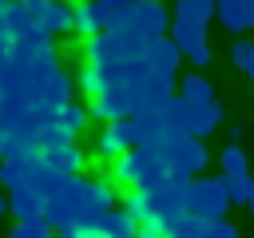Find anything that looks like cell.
Returning <instances> with one entry per match:
<instances>
[{
    "mask_svg": "<svg viewBox=\"0 0 254 238\" xmlns=\"http://www.w3.org/2000/svg\"><path fill=\"white\" fill-rule=\"evenodd\" d=\"M246 206H250V210H254V194H250V202H246Z\"/></svg>",
    "mask_w": 254,
    "mask_h": 238,
    "instance_id": "31",
    "label": "cell"
},
{
    "mask_svg": "<svg viewBox=\"0 0 254 238\" xmlns=\"http://www.w3.org/2000/svg\"><path fill=\"white\" fill-rule=\"evenodd\" d=\"M167 175H175L171 171V163H167V155H163V147L159 143H143V147H131L127 155H119L115 163H111V182H119V186H147V182H155V178H167Z\"/></svg>",
    "mask_w": 254,
    "mask_h": 238,
    "instance_id": "2",
    "label": "cell"
},
{
    "mask_svg": "<svg viewBox=\"0 0 254 238\" xmlns=\"http://www.w3.org/2000/svg\"><path fill=\"white\" fill-rule=\"evenodd\" d=\"M131 147H139V127H135V115L131 119H111V123H103V131H99V139H95V155L99 159H119V155H127Z\"/></svg>",
    "mask_w": 254,
    "mask_h": 238,
    "instance_id": "7",
    "label": "cell"
},
{
    "mask_svg": "<svg viewBox=\"0 0 254 238\" xmlns=\"http://www.w3.org/2000/svg\"><path fill=\"white\" fill-rule=\"evenodd\" d=\"M179 95H183L187 103H210V99H214V83H210L202 71H190V75L179 79Z\"/></svg>",
    "mask_w": 254,
    "mask_h": 238,
    "instance_id": "15",
    "label": "cell"
},
{
    "mask_svg": "<svg viewBox=\"0 0 254 238\" xmlns=\"http://www.w3.org/2000/svg\"><path fill=\"white\" fill-rule=\"evenodd\" d=\"M103 4H111V8H115V12H123V8H135V4H139V0H103Z\"/></svg>",
    "mask_w": 254,
    "mask_h": 238,
    "instance_id": "26",
    "label": "cell"
},
{
    "mask_svg": "<svg viewBox=\"0 0 254 238\" xmlns=\"http://www.w3.org/2000/svg\"><path fill=\"white\" fill-rule=\"evenodd\" d=\"M103 230H107L111 238H135V234H139V222H135L123 206H115V210L103 218Z\"/></svg>",
    "mask_w": 254,
    "mask_h": 238,
    "instance_id": "16",
    "label": "cell"
},
{
    "mask_svg": "<svg viewBox=\"0 0 254 238\" xmlns=\"http://www.w3.org/2000/svg\"><path fill=\"white\" fill-rule=\"evenodd\" d=\"M159 147H163V155H167V163H171L175 175L194 178V175H206V167H210V151H206V143L194 139L190 131H171Z\"/></svg>",
    "mask_w": 254,
    "mask_h": 238,
    "instance_id": "5",
    "label": "cell"
},
{
    "mask_svg": "<svg viewBox=\"0 0 254 238\" xmlns=\"http://www.w3.org/2000/svg\"><path fill=\"white\" fill-rule=\"evenodd\" d=\"M83 210H87V226H99L115 210V186L107 178H83Z\"/></svg>",
    "mask_w": 254,
    "mask_h": 238,
    "instance_id": "9",
    "label": "cell"
},
{
    "mask_svg": "<svg viewBox=\"0 0 254 238\" xmlns=\"http://www.w3.org/2000/svg\"><path fill=\"white\" fill-rule=\"evenodd\" d=\"M75 238H111V234H107L103 222H99V226H83V230H75Z\"/></svg>",
    "mask_w": 254,
    "mask_h": 238,
    "instance_id": "24",
    "label": "cell"
},
{
    "mask_svg": "<svg viewBox=\"0 0 254 238\" xmlns=\"http://www.w3.org/2000/svg\"><path fill=\"white\" fill-rule=\"evenodd\" d=\"M87 119H91V107H87V103H67V107L60 111V123H64V131H67L71 139L87 127Z\"/></svg>",
    "mask_w": 254,
    "mask_h": 238,
    "instance_id": "18",
    "label": "cell"
},
{
    "mask_svg": "<svg viewBox=\"0 0 254 238\" xmlns=\"http://www.w3.org/2000/svg\"><path fill=\"white\" fill-rule=\"evenodd\" d=\"M246 75H250V83H254V63H250V71H246Z\"/></svg>",
    "mask_w": 254,
    "mask_h": 238,
    "instance_id": "30",
    "label": "cell"
},
{
    "mask_svg": "<svg viewBox=\"0 0 254 238\" xmlns=\"http://www.w3.org/2000/svg\"><path fill=\"white\" fill-rule=\"evenodd\" d=\"M71 4H79V0H71Z\"/></svg>",
    "mask_w": 254,
    "mask_h": 238,
    "instance_id": "32",
    "label": "cell"
},
{
    "mask_svg": "<svg viewBox=\"0 0 254 238\" xmlns=\"http://www.w3.org/2000/svg\"><path fill=\"white\" fill-rule=\"evenodd\" d=\"M171 24H175V16L167 12V4H163V0H139L135 8L115 12L111 32L139 36V40H159V36H171Z\"/></svg>",
    "mask_w": 254,
    "mask_h": 238,
    "instance_id": "3",
    "label": "cell"
},
{
    "mask_svg": "<svg viewBox=\"0 0 254 238\" xmlns=\"http://www.w3.org/2000/svg\"><path fill=\"white\" fill-rule=\"evenodd\" d=\"M4 214H8V194L0 190V218H4Z\"/></svg>",
    "mask_w": 254,
    "mask_h": 238,
    "instance_id": "27",
    "label": "cell"
},
{
    "mask_svg": "<svg viewBox=\"0 0 254 238\" xmlns=\"http://www.w3.org/2000/svg\"><path fill=\"white\" fill-rule=\"evenodd\" d=\"M187 182H190L187 175H167L147 186H131L123 210L135 222H163L175 234V226L187 218Z\"/></svg>",
    "mask_w": 254,
    "mask_h": 238,
    "instance_id": "1",
    "label": "cell"
},
{
    "mask_svg": "<svg viewBox=\"0 0 254 238\" xmlns=\"http://www.w3.org/2000/svg\"><path fill=\"white\" fill-rule=\"evenodd\" d=\"M230 60H234V67H238V71H250V63H254V44H250V40H234Z\"/></svg>",
    "mask_w": 254,
    "mask_h": 238,
    "instance_id": "22",
    "label": "cell"
},
{
    "mask_svg": "<svg viewBox=\"0 0 254 238\" xmlns=\"http://www.w3.org/2000/svg\"><path fill=\"white\" fill-rule=\"evenodd\" d=\"M8 147H12V131H8L4 123H0V159L8 155Z\"/></svg>",
    "mask_w": 254,
    "mask_h": 238,
    "instance_id": "25",
    "label": "cell"
},
{
    "mask_svg": "<svg viewBox=\"0 0 254 238\" xmlns=\"http://www.w3.org/2000/svg\"><path fill=\"white\" fill-rule=\"evenodd\" d=\"M20 238H56V226L44 218V214H32V218H20L16 222Z\"/></svg>",
    "mask_w": 254,
    "mask_h": 238,
    "instance_id": "19",
    "label": "cell"
},
{
    "mask_svg": "<svg viewBox=\"0 0 254 238\" xmlns=\"http://www.w3.org/2000/svg\"><path fill=\"white\" fill-rule=\"evenodd\" d=\"M190 107V135L194 139H206L210 131H218L222 123V103L210 99V103H187Z\"/></svg>",
    "mask_w": 254,
    "mask_h": 238,
    "instance_id": "12",
    "label": "cell"
},
{
    "mask_svg": "<svg viewBox=\"0 0 254 238\" xmlns=\"http://www.w3.org/2000/svg\"><path fill=\"white\" fill-rule=\"evenodd\" d=\"M8 238H20V230H16V226H12V234H8Z\"/></svg>",
    "mask_w": 254,
    "mask_h": 238,
    "instance_id": "29",
    "label": "cell"
},
{
    "mask_svg": "<svg viewBox=\"0 0 254 238\" xmlns=\"http://www.w3.org/2000/svg\"><path fill=\"white\" fill-rule=\"evenodd\" d=\"M111 20H115V8H111V4H103V0H79V4H75V24H71V32H79L83 40H91V36L107 32Z\"/></svg>",
    "mask_w": 254,
    "mask_h": 238,
    "instance_id": "8",
    "label": "cell"
},
{
    "mask_svg": "<svg viewBox=\"0 0 254 238\" xmlns=\"http://www.w3.org/2000/svg\"><path fill=\"white\" fill-rule=\"evenodd\" d=\"M171 40L179 44V52L194 63V67H206L214 56H210V40H206V24L202 20H190V16H175L171 24Z\"/></svg>",
    "mask_w": 254,
    "mask_h": 238,
    "instance_id": "6",
    "label": "cell"
},
{
    "mask_svg": "<svg viewBox=\"0 0 254 238\" xmlns=\"http://www.w3.org/2000/svg\"><path fill=\"white\" fill-rule=\"evenodd\" d=\"M230 206H234V198L226 190V175H194L187 182V214L222 218Z\"/></svg>",
    "mask_w": 254,
    "mask_h": 238,
    "instance_id": "4",
    "label": "cell"
},
{
    "mask_svg": "<svg viewBox=\"0 0 254 238\" xmlns=\"http://www.w3.org/2000/svg\"><path fill=\"white\" fill-rule=\"evenodd\" d=\"M242 171H250V159H246V151L238 143H230L222 151V175H242Z\"/></svg>",
    "mask_w": 254,
    "mask_h": 238,
    "instance_id": "21",
    "label": "cell"
},
{
    "mask_svg": "<svg viewBox=\"0 0 254 238\" xmlns=\"http://www.w3.org/2000/svg\"><path fill=\"white\" fill-rule=\"evenodd\" d=\"M226 190H230V198L234 202H250V194H254V178H250V171H242V175H226Z\"/></svg>",
    "mask_w": 254,
    "mask_h": 238,
    "instance_id": "20",
    "label": "cell"
},
{
    "mask_svg": "<svg viewBox=\"0 0 254 238\" xmlns=\"http://www.w3.org/2000/svg\"><path fill=\"white\" fill-rule=\"evenodd\" d=\"M8 214L20 222V218H32V214H44V194L32 190V186H20V190H8Z\"/></svg>",
    "mask_w": 254,
    "mask_h": 238,
    "instance_id": "14",
    "label": "cell"
},
{
    "mask_svg": "<svg viewBox=\"0 0 254 238\" xmlns=\"http://www.w3.org/2000/svg\"><path fill=\"white\" fill-rule=\"evenodd\" d=\"M135 238H171V230L163 222H139V234Z\"/></svg>",
    "mask_w": 254,
    "mask_h": 238,
    "instance_id": "23",
    "label": "cell"
},
{
    "mask_svg": "<svg viewBox=\"0 0 254 238\" xmlns=\"http://www.w3.org/2000/svg\"><path fill=\"white\" fill-rule=\"evenodd\" d=\"M52 36H60V32H71V24H75V4L71 0H48V8L36 16Z\"/></svg>",
    "mask_w": 254,
    "mask_h": 238,
    "instance_id": "13",
    "label": "cell"
},
{
    "mask_svg": "<svg viewBox=\"0 0 254 238\" xmlns=\"http://www.w3.org/2000/svg\"><path fill=\"white\" fill-rule=\"evenodd\" d=\"M183 60H187V56L179 52V44H175L171 36H159V40L147 44V63H151L155 75H179V63H183Z\"/></svg>",
    "mask_w": 254,
    "mask_h": 238,
    "instance_id": "10",
    "label": "cell"
},
{
    "mask_svg": "<svg viewBox=\"0 0 254 238\" xmlns=\"http://www.w3.org/2000/svg\"><path fill=\"white\" fill-rule=\"evenodd\" d=\"M214 12H218V0H175V16H190V20L210 24Z\"/></svg>",
    "mask_w": 254,
    "mask_h": 238,
    "instance_id": "17",
    "label": "cell"
},
{
    "mask_svg": "<svg viewBox=\"0 0 254 238\" xmlns=\"http://www.w3.org/2000/svg\"><path fill=\"white\" fill-rule=\"evenodd\" d=\"M56 238H75V234H64V230H56Z\"/></svg>",
    "mask_w": 254,
    "mask_h": 238,
    "instance_id": "28",
    "label": "cell"
},
{
    "mask_svg": "<svg viewBox=\"0 0 254 238\" xmlns=\"http://www.w3.org/2000/svg\"><path fill=\"white\" fill-rule=\"evenodd\" d=\"M214 20H218L226 32H234V36H242V32H250V28H254V12H250V4H246V0H218Z\"/></svg>",
    "mask_w": 254,
    "mask_h": 238,
    "instance_id": "11",
    "label": "cell"
}]
</instances>
